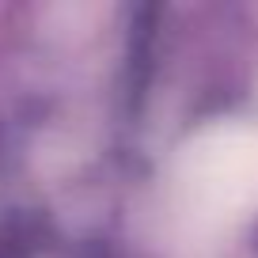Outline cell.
I'll use <instances>...</instances> for the list:
<instances>
[{
	"label": "cell",
	"instance_id": "cell-1",
	"mask_svg": "<svg viewBox=\"0 0 258 258\" xmlns=\"http://www.w3.org/2000/svg\"><path fill=\"white\" fill-rule=\"evenodd\" d=\"M198 178L205 194H220V202H243L258 194V137L228 133L198 160Z\"/></svg>",
	"mask_w": 258,
	"mask_h": 258
}]
</instances>
